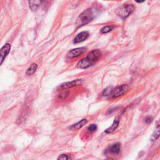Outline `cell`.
<instances>
[{
	"instance_id": "cell-1",
	"label": "cell",
	"mask_w": 160,
	"mask_h": 160,
	"mask_svg": "<svg viewBox=\"0 0 160 160\" xmlns=\"http://www.w3.org/2000/svg\"><path fill=\"white\" fill-rule=\"evenodd\" d=\"M101 56V52L99 49L93 50L88 56L81 60L77 65L78 68L80 69H87L91 66L95 64Z\"/></svg>"
},
{
	"instance_id": "cell-2",
	"label": "cell",
	"mask_w": 160,
	"mask_h": 160,
	"mask_svg": "<svg viewBox=\"0 0 160 160\" xmlns=\"http://www.w3.org/2000/svg\"><path fill=\"white\" fill-rule=\"evenodd\" d=\"M95 17V10L93 8H89L81 13L76 21V29H78L81 27L87 25L90 23Z\"/></svg>"
},
{
	"instance_id": "cell-3",
	"label": "cell",
	"mask_w": 160,
	"mask_h": 160,
	"mask_svg": "<svg viewBox=\"0 0 160 160\" xmlns=\"http://www.w3.org/2000/svg\"><path fill=\"white\" fill-rule=\"evenodd\" d=\"M128 88L127 84H123L115 88H108L103 91V95L105 96H109L110 98H116L123 95L124 93L127 91Z\"/></svg>"
},
{
	"instance_id": "cell-4",
	"label": "cell",
	"mask_w": 160,
	"mask_h": 160,
	"mask_svg": "<svg viewBox=\"0 0 160 160\" xmlns=\"http://www.w3.org/2000/svg\"><path fill=\"white\" fill-rule=\"evenodd\" d=\"M135 8L133 5H125L118 8L116 13L122 19H126L135 11Z\"/></svg>"
},
{
	"instance_id": "cell-5",
	"label": "cell",
	"mask_w": 160,
	"mask_h": 160,
	"mask_svg": "<svg viewBox=\"0 0 160 160\" xmlns=\"http://www.w3.org/2000/svg\"><path fill=\"white\" fill-rule=\"evenodd\" d=\"M82 84L81 80H76L66 82L63 84H61L58 88V90H64V89H67L69 88H71L73 87H76V86H79Z\"/></svg>"
},
{
	"instance_id": "cell-6",
	"label": "cell",
	"mask_w": 160,
	"mask_h": 160,
	"mask_svg": "<svg viewBox=\"0 0 160 160\" xmlns=\"http://www.w3.org/2000/svg\"><path fill=\"white\" fill-rule=\"evenodd\" d=\"M87 51V48H77L70 50L67 54V56L69 58H75L80 56L81 54L84 53Z\"/></svg>"
},
{
	"instance_id": "cell-7",
	"label": "cell",
	"mask_w": 160,
	"mask_h": 160,
	"mask_svg": "<svg viewBox=\"0 0 160 160\" xmlns=\"http://www.w3.org/2000/svg\"><path fill=\"white\" fill-rule=\"evenodd\" d=\"M10 49L11 45L9 43H6L1 48V49H0V56H1V63H0V65H1L3 64L5 58L7 56L8 54H9Z\"/></svg>"
},
{
	"instance_id": "cell-8",
	"label": "cell",
	"mask_w": 160,
	"mask_h": 160,
	"mask_svg": "<svg viewBox=\"0 0 160 160\" xmlns=\"http://www.w3.org/2000/svg\"><path fill=\"white\" fill-rule=\"evenodd\" d=\"M89 37V33L87 32H83L79 33L77 36L73 40L74 43H79L83 42L85 40H87Z\"/></svg>"
},
{
	"instance_id": "cell-9",
	"label": "cell",
	"mask_w": 160,
	"mask_h": 160,
	"mask_svg": "<svg viewBox=\"0 0 160 160\" xmlns=\"http://www.w3.org/2000/svg\"><path fill=\"white\" fill-rule=\"evenodd\" d=\"M119 123V117L117 116L115 119L114 122H113L112 125L110 128H108L106 130H105V133L107 134H110L111 133L115 131L116 130V128H118Z\"/></svg>"
},
{
	"instance_id": "cell-10",
	"label": "cell",
	"mask_w": 160,
	"mask_h": 160,
	"mask_svg": "<svg viewBox=\"0 0 160 160\" xmlns=\"http://www.w3.org/2000/svg\"><path fill=\"white\" fill-rule=\"evenodd\" d=\"M121 150V145L120 143H116L112 144V145L109 148V151L110 153L111 154H118L120 152Z\"/></svg>"
},
{
	"instance_id": "cell-11",
	"label": "cell",
	"mask_w": 160,
	"mask_h": 160,
	"mask_svg": "<svg viewBox=\"0 0 160 160\" xmlns=\"http://www.w3.org/2000/svg\"><path fill=\"white\" fill-rule=\"evenodd\" d=\"M88 123V120L87 119H83L81 120L80 122H78L77 123L73 124L71 127H69V129L71 130H78V129L81 128L83 127L85 124H87Z\"/></svg>"
},
{
	"instance_id": "cell-12",
	"label": "cell",
	"mask_w": 160,
	"mask_h": 160,
	"mask_svg": "<svg viewBox=\"0 0 160 160\" xmlns=\"http://www.w3.org/2000/svg\"><path fill=\"white\" fill-rule=\"evenodd\" d=\"M30 8L32 11H35L40 6L42 1H28Z\"/></svg>"
},
{
	"instance_id": "cell-13",
	"label": "cell",
	"mask_w": 160,
	"mask_h": 160,
	"mask_svg": "<svg viewBox=\"0 0 160 160\" xmlns=\"http://www.w3.org/2000/svg\"><path fill=\"white\" fill-rule=\"evenodd\" d=\"M160 136V122L157 124V126L155 129V131L151 136V140L152 141H155V140H157Z\"/></svg>"
},
{
	"instance_id": "cell-14",
	"label": "cell",
	"mask_w": 160,
	"mask_h": 160,
	"mask_svg": "<svg viewBox=\"0 0 160 160\" xmlns=\"http://www.w3.org/2000/svg\"><path fill=\"white\" fill-rule=\"evenodd\" d=\"M37 68H38V65L36 64H35V63H33L28 68V69H27L26 74L28 75H33V74L35 72H36Z\"/></svg>"
},
{
	"instance_id": "cell-15",
	"label": "cell",
	"mask_w": 160,
	"mask_h": 160,
	"mask_svg": "<svg viewBox=\"0 0 160 160\" xmlns=\"http://www.w3.org/2000/svg\"><path fill=\"white\" fill-rule=\"evenodd\" d=\"M113 29V26H104L103 28H101L100 32H101V33L106 34V33H108L109 32H110Z\"/></svg>"
},
{
	"instance_id": "cell-16",
	"label": "cell",
	"mask_w": 160,
	"mask_h": 160,
	"mask_svg": "<svg viewBox=\"0 0 160 160\" xmlns=\"http://www.w3.org/2000/svg\"><path fill=\"white\" fill-rule=\"evenodd\" d=\"M69 94V91H65L63 92H61L60 94H59V95H58V97H59V98L61 100H65L68 96Z\"/></svg>"
},
{
	"instance_id": "cell-17",
	"label": "cell",
	"mask_w": 160,
	"mask_h": 160,
	"mask_svg": "<svg viewBox=\"0 0 160 160\" xmlns=\"http://www.w3.org/2000/svg\"><path fill=\"white\" fill-rule=\"evenodd\" d=\"M97 129V126L96 124H91V125H89L88 128H87V130L89 131V132H93V131H95Z\"/></svg>"
},
{
	"instance_id": "cell-18",
	"label": "cell",
	"mask_w": 160,
	"mask_h": 160,
	"mask_svg": "<svg viewBox=\"0 0 160 160\" xmlns=\"http://www.w3.org/2000/svg\"><path fill=\"white\" fill-rule=\"evenodd\" d=\"M58 160H68V155L65 154L61 155L58 158Z\"/></svg>"
},
{
	"instance_id": "cell-19",
	"label": "cell",
	"mask_w": 160,
	"mask_h": 160,
	"mask_svg": "<svg viewBox=\"0 0 160 160\" xmlns=\"http://www.w3.org/2000/svg\"><path fill=\"white\" fill-rule=\"evenodd\" d=\"M151 118H146V119H145V122H146V123H150V122H151Z\"/></svg>"
},
{
	"instance_id": "cell-20",
	"label": "cell",
	"mask_w": 160,
	"mask_h": 160,
	"mask_svg": "<svg viewBox=\"0 0 160 160\" xmlns=\"http://www.w3.org/2000/svg\"><path fill=\"white\" fill-rule=\"evenodd\" d=\"M105 160H113L111 159H105Z\"/></svg>"
}]
</instances>
